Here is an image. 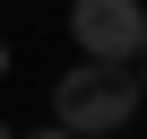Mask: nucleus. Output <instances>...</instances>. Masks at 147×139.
Instances as JSON below:
<instances>
[{
    "mask_svg": "<svg viewBox=\"0 0 147 139\" xmlns=\"http://www.w3.org/2000/svg\"><path fill=\"white\" fill-rule=\"evenodd\" d=\"M138 104H147V96H138V70H130V61H95V52H78V70L52 87V122H61L69 139H104V130H121Z\"/></svg>",
    "mask_w": 147,
    "mask_h": 139,
    "instance_id": "obj_1",
    "label": "nucleus"
},
{
    "mask_svg": "<svg viewBox=\"0 0 147 139\" xmlns=\"http://www.w3.org/2000/svg\"><path fill=\"white\" fill-rule=\"evenodd\" d=\"M69 35H78V52H95V61H138L147 9L138 0H69Z\"/></svg>",
    "mask_w": 147,
    "mask_h": 139,
    "instance_id": "obj_2",
    "label": "nucleus"
},
{
    "mask_svg": "<svg viewBox=\"0 0 147 139\" xmlns=\"http://www.w3.org/2000/svg\"><path fill=\"white\" fill-rule=\"evenodd\" d=\"M130 70H138V96H147V44H138V61H130Z\"/></svg>",
    "mask_w": 147,
    "mask_h": 139,
    "instance_id": "obj_3",
    "label": "nucleus"
},
{
    "mask_svg": "<svg viewBox=\"0 0 147 139\" xmlns=\"http://www.w3.org/2000/svg\"><path fill=\"white\" fill-rule=\"evenodd\" d=\"M26 139H69V130H61V122H52V130H26Z\"/></svg>",
    "mask_w": 147,
    "mask_h": 139,
    "instance_id": "obj_4",
    "label": "nucleus"
},
{
    "mask_svg": "<svg viewBox=\"0 0 147 139\" xmlns=\"http://www.w3.org/2000/svg\"><path fill=\"white\" fill-rule=\"evenodd\" d=\"M0 139H18V130H9V122H0Z\"/></svg>",
    "mask_w": 147,
    "mask_h": 139,
    "instance_id": "obj_5",
    "label": "nucleus"
}]
</instances>
